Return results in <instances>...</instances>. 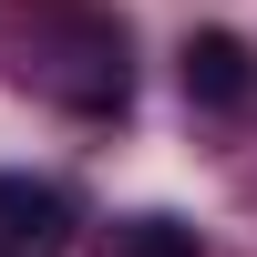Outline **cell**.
<instances>
[{"instance_id":"6da1fadb","label":"cell","mask_w":257,"mask_h":257,"mask_svg":"<svg viewBox=\"0 0 257 257\" xmlns=\"http://www.w3.org/2000/svg\"><path fill=\"white\" fill-rule=\"evenodd\" d=\"M72 237V196L41 175H0V257H62Z\"/></svg>"},{"instance_id":"3957f363","label":"cell","mask_w":257,"mask_h":257,"mask_svg":"<svg viewBox=\"0 0 257 257\" xmlns=\"http://www.w3.org/2000/svg\"><path fill=\"white\" fill-rule=\"evenodd\" d=\"M103 257H196V226H175V216H123L113 237H103Z\"/></svg>"},{"instance_id":"7a4b0ae2","label":"cell","mask_w":257,"mask_h":257,"mask_svg":"<svg viewBox=\"0 0 257 257\" xmlns=\"http://www.w3.org/2000/svg\"><path fill=\"white\" fill-rule=\"evenodd\" d=\"M185 93H196L206 113H237V103L257 93V52L237 31H196V41H185Z\"/></svg>"}]
</instances>
